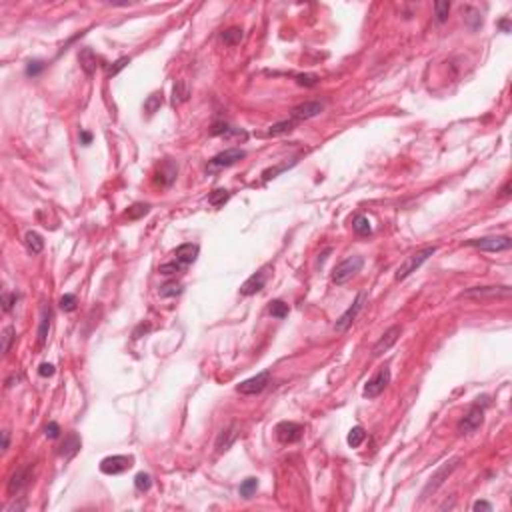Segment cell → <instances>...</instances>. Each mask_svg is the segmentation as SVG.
Masks as SVG:
<instances>
[{"label": "cell", "instance_id": "obj_17", "mask_svg": "<svg viewBox=\"0 0 512 512\" xmlns=\"http://www.w3.org/2000/svg\"><path fill=\"white\" fill-rule=\"evenodd\" d=\"M32 466H34V464L22 466V468H18V470L12 474V478L8 480V494H16V492L22 490V486H26V482L30 480V470H32Z\"/></svg>", "mask_w": 512, "mask_h": 512}, {"label": "cell", "instance_id": "obj_45", "mask_svg": "<svg viewBox=\"0 0 512 512\" xmlns=\"http://www.w3.org/2000/svg\"><path fill=\"white\" fill-rule=\"evenodd\" d=\"M60 432H62V430H60L58 422H54V420H52V422H48V424H46V428H44V434H46V438H50V440L58 438V436H60Z\"/></svg>", "mask_w": 512, "mask_h": 512}, {"label": "cell", "instance_id": "obj_3", "mask_svg": "<svg viewBox=\"0 0 512 512\" xmlns=\"http://www.w3.org/2000/svg\"><path fill=\"white\" fill-rule=\"evenodd\" d=\"M466 244L474 246L478 250H486V252H502V250H510L512 240L510 236H484V238L468 240Z\"/></svg>", "mask_w": 512, "mask_h": 512}, {"label": "cell", "instance_id": "obj_53", "mask_svg": "<svg viewBox=\"0 0 512 512\" xmlns=\"http://www.w3.org/2000/svg\"><path fill=\"white\" fill-rule=\"evenodd\" d=\"M510 194V184H506L504 188H502V196H508Z\"/></svg>", "mask_w": 512, "mask_h": 512}, {"label": "cell", "instance_id": "obj_40", "mask_svg": "<svg viewBox=\"0 0 512 512\" xmlns=\"http://www.w3.org/2000/svg\"><path fill=\"white\" fill-rule=\"evenodd\" d=\"M14 334H16V332H14V326H6V328L2 330V352H4V354L10 350V344L16 338Z\"/></svg>", "mask_w": 512, "mask_h": 512}, {"label": "cell", "instance_id": "obj_16", "mask_svg": "<svg viewBox=\"0 0 512 512\" xmlns=\"http://www.w3.org/2000/svg\"><path fill=\"white\" fill-rule=\"evenodd\" d=\"M198 252H200V248H198V244H192V242H186V244H180L176 250H174V260H178L182 266H190L196 258H198Z\"/></svg>", "mask_w": 512, "mask_h": 512}, {"label": "cell", "instance_id": "obj_31", "mask_svg": "<svg viewBox=\"0 0 512 512\" xmlns=\"http://www.w3.org/2000/svg\"><path fill=\"white\" fill-rule=\"evenodd\" d=\"M448 14H450V2H436L434 4V16H436V22H446L448 20Z\"/></svg>", "mask_w": 512, "mask_h": 512}, {"label": "cell", "instance_id": "obj_49", "mask_svg": "<svg viewBox=\"0 0 512 512\" xmlns=\"http://www.w3.org/2000/svg\"><path fill=\"white\" fill-rule=\"evenodd\" d=\"M80 142H82L84 146H88V144L92 142V134L86 132V130H82V132H80Z\"/></svg>", "mask_w": 512, "mask_h": 512}, {"label": "cell", "instance_id": "obj_10", "mask_svg": "<svg viewBox=\"0 0 512 512\" xmlns=\"http://www.w3.org/2000/svg\"><path fill=\"white\" fill-rule=\"evenodd\" d=\"M246 156V152L242 148H228L224 152L216 154L210 162H208V168L210 170H216V168H228V166H234L238 160H242Z\"/></svg>", "mask_w": 512, "mask_h": 512}, {"label": "cell", "instance_id": "obj_5", "mask_svg": "<svg viewBox=\"0 0 512 512\" xmlns=\"http://www.w3.org/2000/svg\"><path fill=\"white\" fill-rule=\"evenodd\" d=\"M484 422V408L476 402L470 406V410L466 412V416L458 422V432L460 434H472L474 430H478Z\"/></svg>", "mask_w": 512, "mask_h": 512}, {"label": "cell", "instance_id": "obj_32", "mask_svg": "<svg viewBox=\"0 0 512 512\" xmlns=\"http://www.w3.org/2000/svg\"><path fill=\"white\" fill-rule=\"evenodd\" d=\"M134 486H136V490H138V492H146V490L152 486V478H150V474H146V472H138V474L134 476Z\"/></svg>", "mask_w": 512, "mask_h": 512}, {"label": "cell", "instance_id": "obj_12", "mask_svg": "<svg viewBox=\"0 0 512 512\" xmlns=\"http://www.w3.org/2000/svg\"><path fill=\"white\" fill-rule=\"evenodd\" d=\"M364 300H366V292H360L358 296H356V300L352 302V306H348V310L342 314L340 318L336 320V324H334V328L338 330V332H344L352 322H354V318H356V314L362 310V306H364Z\"/></svg>", "mask_w": 512, "mask_h": 512}, {"label": "cell", "instance_id": "obj_25", "mask_svg": "<svg viewBox=\"0 0 512 512\" xmlns=\"http://www.w3.org/2000/svg\"><path fill=\"white\" fill-rule=\"evenodd\" d=\"M294 126H296V120H294V118H290V120H282V122H276V124H272V126L266 130V136L286 134V132H290Z\"/></svg>", "mask_w": 512, "mask_h": 512}, {"label": "cell", "instance_id": "obj_42", "mask_svg": "<svg viewBox=\"0 0 512 512\" xmlns=\"http://www.w3.org/2000/svg\"><path fill=\"white\" fill-rule=\"evenodd\" d=\"M466 22H468V26L470 28H478V26H482V16H480V12H476L474 8H466Z\"/></svg>", "mask_w": 512, "mask_h": 512}, {"label": "cell", "instance_id": "obj_27", "mask_svg": "<svg viewBox=\"0 0 512 512\" xmlns=\"http://www.w3.org/2000/svg\"><path fill=\"white\" fill-rule=\"evenodd\" d=\"M172 102L174 104H182V102H186L188 100V86H186V82L184 80H176V84H174V90H172Z\"/></svg>", "mask_w": 512, "mask_h": 512}, {"label": "cell", "instance_id": "obj_18", "mask_svg": "<svg viewBox=\"0 0 512 512\" xmlns=\"http://www.w3.org/2000/svg\"><path fill=\"white\" fill-rule=\"evenodd\" d=\"M264 285H266V272H264V270H258L256 274H252L244 285L240 286V294L252 296V294L260 292V290L264 288Z\"/></svg>", "mask_w": 512, "mask_h": 512}, {"label": "cell", "instance_id": "obj_33", "mask_svg": "<svg viewBox=\"0 0 512 512\" xmlns=\"http://www.w3.org/2000/svg\"><path fill=\"white\" fill-rule=\"evenodd\" d=\"M258 488V480L256 478H246L242 484H240V496L242 498H252V494L256 492Z\"/></svg>", "mask_w": 512, "mask_h": 512}, {"label": "cell", "instance_id": "obj_26", "mask_svg": "<svg viewBox=\"0 0 512 512\" xmlns=\"http://www.w3.org/2000/svg\"><path fill=\"white\" fill-rule=\"evenodd\" d=\"M352 228H354V232H356L358 236H368V234H372L370 220H368L366 216H362V214L354 216V220H352Z\"/></svg>", "mask_w": 512, "mask_h": 512}, {"label": "cell", "instance_id": "obj_20", "mask_svg": "<svg viewBox=\"0 0 512 512\" xmlns=\"http://www.w3.org/2000/svg\"><path fill=\"white\" fill-rule=\"evenodd\" d=\"M78 60H80L82 70H84L88 76H92V74L96 72V68H98V60H100V58L96 56V52H94L92 48H82L80 54H78Z\"/></svg>", "mask_w": 512, "mask_h": 512}, {"label": "cell", "instance_id": "obj_8", "mask_svg": "<svg viewBox=\"0 0 512 512\" xmlns=\"http://www.w3.org/2000/svg\"><path fill=\"white\" fill-rule=\"evenodd\" d=\"M268 384H270V370H264V372H260V374H256V376H252V378L240 382V384L236 386V390H238L240 394H258V392H262Z\"/></svg>", "mask_w": 512, "mask_h": 512}, {"label": "cell", "instance_id": "obj_23", "mask_svg": "<svg viewBox=\"0 0 512 512\" xmlns=\"http://www.w3.org/2000/svg\"><path fill=\"white\" fill-rule=\"evenodd\" d=\"M24 244H26V248H28L32 254H40V252L44 250V240H42V236H40L38 232H34V230H28V232H26Z\"/></svg>", "mask_w": 512, "mask_h": 512}, {"label": "cell", "instance_id": "obj_39", "mask_svg": "<svg viewBox=\"0 0 512 512\" xmlns=\"http://www.w3.org/2000/svg\"><path fill=\"white\" fill-rule=\"evenodd\" d=\"M18 298H20L18 292H4V294H2V308H4V312H10V310L14 308V304H16Z\"/></svg>", "mask_w": 512, "mask_h": 512}, {"label": "cell", "instance_id": "obj_41", "mask_svg": "<svg viewBox=\"0 0 512 512\" xmlns=\"http://www.w3.org/2000/svg\"><path fill=\"white\" fill-rule=\"evenodd\" d=\"M76 304H78V300H76V296H74V294H64V296L60 298V308H62L64 312H72V310H76Z\"/></svg>", "mask_w": 512, "mask_h": 512}, {"label": "cell", "instance_id": "obj_9", "mask_svg": "<svg viewBox=\"0 0 512 512\" xmlns=\"http://www.w3.org/2000/svg\"><path fill=\"white\" fill-rule=\"evenodd\" d=\"M274 432H276V438H278L282 444H292V442H298V440L302 438L304 428H302V424H298V422L285 420V422H280V424L276 426Z\"/></svg>", "mask_w": 512, "mask_h": 512}, {"label": "cell", "instance_id": "obj_34", "mask_svg": "<svg viewBox=\"0 0 512 512\" xmlns=\"http://www.w3.org/2000/svg\"><path fill=\"white\" fill-rule=\"evenodd\" d=\"M130 64V56H122V58H118V60H114L112 64L106 68V76L110 78V76H116L120 70H124L126 66Z\"/></svg>", "mask_w": 512, "mask_h": 512}, {"label": "cell", "instance_id": "obj_21", "mask_svg": "<svg viewBox=\"0 0 512 512\" xmlns=\"http://www.w3.org/2000/svg\"><path fill=\"white\" fill-rule=\"evenodd\" d=\"M80 446H82L80 436H78L76 432H70V434L64 438L62 446H60V456H64V458H72V456L80 450Z\"/></svg>", "mask_w": 512, "mask_h": 512}, {"label": "cell", "instance_id": "obj_22", "mask_svg": "<svg viewBox=\"0 0 512 512\" xmlns=\"http://www.w3.org/2000/svg\"><path fill=\"white\" fill-rule=\"evenodd\" d=\"M50 324H52V310L50 306L42 308V316H40V326H38V344H44L50 332Z\"/></svg>", "mask_w": 512, "mask_h": 512}, {"label": "cell", "instance_id": "obj_15", "mask_svg": "<svg viewBox=\"0 0 512 512\" xmlns=\"http://www.w3.org/2000/svg\"><path fill=\"white\" fill-rule=\"evenodd\" d=\"M236 438H238V424H236V422H230L228 426H224V428L220 430V434H218V438H216V444H214L216 452H226L228 448L234 444Z\"/></svg>", "mask_w": 512, "mask_h": 512}, {"label": "cell", "instance_id": "obj_48", "mask_svg": "<svg viewBox=\"0 0 512 512\" xmlns=\"http://www.w3.org/2000/svg\"><path fill=\"white\" fill-rule=\"evenodd\" d=\"M474 510H486V512H490L492 510V504H488L486 500H478V502H474V506H472Z\"/></svg>", "mask_w": 512, "mask_h": 512}, {"label": "cell", "instance_id": "obj_38", "mask_svg": "<svg viewBox=\"0 0 512 512\" xmlns=\"http://www.w3.org/2000/svg\"><path fill=\"white\" fill-rule=\"evenodd\" d=\"M294 78H296V82H298L300 86H306V88L316 86V84H318V80H320L316 74H296Z\"/></svg>", "mask_w": 512, "mask_h": 512}, {"label": "cell", "instance_id": "obj_50", "mask_svg": "<svg viewBox=\"0 0 512 512\" xmlns=\"http://www.w3.org/2000/svg\"><path fill=\"white\" fill-rule=\"evenodd\" d=\"M148 330H150V324H140V326L134 330V334H132V336H134V338H140V334H142V332L146 334Z\"/></svg>", "mask_w": 512, "mask_h": 512}, {"label": "cell", "instance_id": "obj_7", "mask_svg": "<svg viewBox=\"0 0 512 512\" xmlns=\"http://www.w3.org/2000/svg\"><path fill=\"white\" fill-rule=\"evenodd\" d=\"M390 384V370L384 366V368H380L368 382H366V386H364V396L366 399H376V396H380L382 392H384V388Z\"/></svg>", "mask_w": 512, "mask_h": 512}, {"label": "cell", "instance_id": "obj_13", "mask_svg": "<svg viewBox=\"0 0 512 512\" xmlns=\"http://www.w3.org/2000/svg\"><path fill=\"white\" fill-rule=\"evenodd\" d=\"M400 334H402V328H400L399 324H394V326H390L382 336H380V340L374 344V348H372V354L374 356H382L384 352H388L396 340L400 338Z\"/></svg>", "mask_w": 512, "mask_h": 512}, {"label": "cell", "instance_id": "obj_4", "mask_svg": "<svg viewBox=\"0 0 512 512\" xmlns=\"http://www.w3.org/2000/svg\"><path fill=\"white\" fill-rule=\"evenodd\" d=\"M458 464H460V458H454V460H450V462H446V464H442L434 474H432V478H430V482L426 484V488L422 490V500L426 498V496H430V492H436L442 484H444V480L454 472L456 468H458Z\"/></svg>", "mask_w": 512, "mask_h": 512}, {"label": "cell", "instance_id": "obj_37", "mask_svg": "<svg viewBox=\"0 0 512 512\" xmlns=\"http://www.w3.org/2000/svg\"><path fill=\"white\" fill-rule=\"evenodd\" d=\"M186 266H182L178 260H172V262H166V264H162L160 266V274H164V276H172V274H178V272H182Z\"/></svg>", "mask_w": 512, "mask_h": 512}, {"label": "cell", "instance_id": "obj_52", "mask_svg": "<svg viewBox=\"0 0 512 512\" xmlns=\"http://www.w3.org/2000/svg\"><path fill=\"white\" fill-rule=\"evenodd\" d=\"M498 26L502 28V32H506V34L510 32V20H508V18H502V20L498 22Z\"/></svg>", "mask_w": 512, "mask_h": 512}, {"label": "cell", "instance_id": "obj_6", "mask_svg": "<svg viewBox=\"0 0 512 512\" xmlns=\"http://www.w3.org/2000/svg\"><path fill=\"white\" fill-rule=\"evenodd\" d=\"M132 464H134V456H126V454L108 456V458H104V460L100 462V472H102V474H108V476L122 474V472H126Z\"/></svg>", "mask_w": 512, "mask_h": 512}, {"label": "cell", "instance_id": "obj_28", "mask_svg": "<svg viewBox=\"0 0 512 512\" xmlns=\"http://www.w3.org/2000/svg\"><path fill=\"white\" fill-rule=\"evenodd\" d=\"M150 212V204H132L128 210H126V216H128V220H138V218H142V216H146Z\"/></svg>", "mask_w": 512, "mask_h": 512}, {"label": "cell", "instance_id": "obj_36", "mask_svg": "<svg viewBox=\"0 0 512 512\" xmlns=\"http://www.w3.org/2000/svg\"><path fill=\"white\" fill-rule=\"evenodd\" d=\"M228 198H230V192H228V190H222V188H218V190H214V192L208 196V202H210L212 206H222Z\"/></svg>", "mask_w": 512, "mask_h": 512}, {"label": "cell", "instance_id": "obj_11", "mask_svg": "<svg viewBox=\"0 0 512 512\" xmlns=\"http://www.w3.org/2000/svg\"><path fill=\"white\" fill-rule=\"evenodd\" d=\"M462 298H498L510 296V286H476L460 294Z\"/></svg>", "mask_w": 512, "mask_h": 512}, {"label": "cell", "instance_id": "obj_29", "mask_svg": "<svg viewBox=\"0 0 512 512\" xmlns=\"http://www.w3.org/2000/svg\"><path fill=\"white\" fill-rule=\"evenodd\" d=\"M364 438H366V432H364V428L362 426H354L350 432H348V444L352 446V448H358L362 442H364Z\"/></svg>", "mask_w": 512, "mask_h": 512}, {"label": "cell", "instance_id": "obj_19", "mask_svg": "<svg viewBox=\"0 0 512 512\" xmlns=\"http://www.w3.org/2000/svg\"><path fill=\"white\" fill-rule=\"evenodd\" d=\"M176 172H178V166L172 162V160H164L162 162V166L158 168L156 172V184H160V186H170L172 182L176 180Z\"/></svg>", "mask_w": 512, "mask_h": 512}, {"label": "cell", "instance_id": "obj_43", "mask_svg": "<svg viewBox=\"0 0 512 512\" xmlns=\"http://www.w3.org/2000/svg\"><path fill=\"white\" fill-rule=\"evenodd\" d=\"M160 104H162V98H160L158 94H152V96H148V100L144 102V110L148 114H154L160 108Z\"/></svg>", "mask_w": 512, "mask_h": 512}, {"label": "cell", "instance_id": "obj_51", "mask_svg": "<svg viewBox=\"0 0 512 512\" xmlns=\"http://www.w3.org/2000/svg\"><path fill=\"white\" fill-rule=\"evenodd\" d=\"M8 444H10V432L4 430V432H2V452L8 450Z\"/></svg>", "mask_w": 512, "mask_h": 512}, {"label": "cell", "instance_id": "obj_44", "mask_svg": "<svg viewBox=\"0 0 512 512\" xmlns=\"http://www.w3.org/2000/svg\"><path fill=\"white\" fill-rule=\"evenodd\" d=\"M44 70V62L42 60H30L26 66V76H36Z\"/></svg>", "mask_w": 512, "mask_h": 512}, {"label": "cell", "instance_id": "obj_47", "mask_svg": "<svg viewBox=\"0 0 512 512\" xmlns=\"http://www.w3.org/2000/svg\"><path fill=\"white\" fill-rule=\"evenodd\" d=\"M290 164H282V166H276V168H270V170H266L264 172V180H270V178H274L278 172H282V170H286Z\"/></svg>", "mask_w": 512, "mask_h": 512}, {"label": "cell", "instance_id": "obj_46", "mask_svg": "<svg viewBox=\"0 0 512 512\" xmlns=\"http://www.w3.org/2000/svg\"><path fill=\"white\" fill-rule=\"evenodd\" d=\"M54 372H56V368H54V364H50V362H42V364H40V368H38V374H40V376H44V378L54 376Z\"/></svg>", "mask_w": 512, "mask_h": 512}, {"label": "cell", "instance_id": "obj_24", "mask_svg": "<svg viewBox=\"0 0 512 512\" xmlns=\"http://www.w3.org/2000/svg\"><path fill=\"white\" fill-rule=\"evenodd\" d=\"M242 28H238V26H232V28H226L224 32H222V42L226 44V46H236V44H240V40H242Z\"/></svg>", "mask_w": 512, "mask_h": 512}, {"label": "cell", "instance_id": "obj_30", "mask_svg": "<svg viewBox=\"0 0 512 512\" xmlns=\"http://www.w3.org/2000/svg\"><path fill=\"white\" fill-rule=\"evenodd\" d=\"M182 292V285L180 282H176V280H172V282H166V285H162L158 288V294L160 296H164V298H172V296H178Z\"/></svg>", "mask_w": 512, "mask_h": 512}, {"label": "cell", "instance_id": "obj_35", "mask_svg": "<svg viewBox=\"0 0 512 512\" xmlns=\"http://www.w3.org/2000/svg\"><path fill=\"white\" fill-rule=\"evenodd\" d=\"M270 314L274 316V318H286L288 316V304L282 302V300H274L272 304H270Z\"/></svg>", "mask_w": 512, "mask_h": 512}, {"label": "cell", "instance_id": "obj_2", "mask_svg": "<svg viewBox=\"0 0 512 512\" xmlns=\"http://www.w3.org/2000/svg\"><path fill=\"white\" fill-rule=\"evenodd\" d=\"M364 266V258L362 256H348V258H344L340 264L334 268V272H332V282L334 285H346L354 274H358L360 272V268Z\"/></svg>", "mask_w": 512, "mask_h": 512}, {"label": "cell", "instance_id": "obj_14", "mask_svg": "<svg viewBox=\"0 0 512 512\" xmlns=\"http://www.w3.org/2000/svg\"><path fill=\"white\" fill-rule=\"evenodd\" d=\"M322 110H324V104H322V102H318V100H312V102H302V104H298V106H294V108H292V118H294L296 122H300V120H310V118L318 116Z\"/></svg>", "mask_w": 512, "mask_h": 512}, {"label": "cell", "instance_id": "obj_1", "mask_svg": "<svg viewBox=\"0 0 512 512\" xmlns=\"http://www.w3.org/2000/svg\"><path fill=\"white\" fill-rule=\"evenodd\" d=\"M436 252V246H424V248H420L418 252H414V254H410L402 264L399 266V270H396V274H394V278L396 280H404V278H408L412 272H416L432 254Z\"/></svg>", "mask_w": 512, "mask_h": 512}]
</instances>
